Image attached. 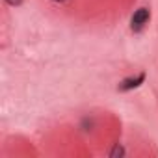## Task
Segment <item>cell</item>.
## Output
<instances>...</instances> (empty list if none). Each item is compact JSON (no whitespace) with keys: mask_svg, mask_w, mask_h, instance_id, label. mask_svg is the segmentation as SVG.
I'll return each mask as SVG.
<instances>
[{"mask_svg":"<svg viewBox=\"0 0 158 158\" xmlns=\"http://www.w3.org/2000/svg\"><path fill=\"white\" fill-rule=\"evenodd\" d=\"M149 19H151V11H149L147 8L136 10L134 15H132V19H130V28H132V32H141V30L145 28V24L149 23Z\"/></svg>","mask_w":158,"mask_h":158,"instance_id":"cell-1","label":"cell"},{"mask_svg":"<svg viewBox=\"0 0 158 158\" xmlns=\"http://www.w3.org/2000/svg\"><path fill=\"white\" fill-rule=\"evenodd\" d=\"M143 82H145V74L143 73H138L134 76H128V78H125V80H121L119 86H117V89L119 91H130V89L139 88Z\"/></svg>","mask_w":158,"mask_h":158,"instance_id":"cell-2","label":"cell"},{"mask_svg":"<svg viewBox=\"0 0 158 158\" xmlns=\"http://www.w3.org/2000/svg\"><path fill=\"white\" fill-rule=\"evenodd\" d=\"M110 156H112V158H117V156H125V149H123V147L117 143V145H115V147L110 151Z\"/></svg>","mask_w":158,"mask_h":158,"instance_id":"cell-3","label":"cell"},{"mask_svg":"<svg viewBox=\"0 0 158 158\" xmlns=\"http://www.w3.org/2000/svg\"><path fill=\"white\" fill-rule=\"evenodd\" d=\"M6 4H10V6H21L23 4V0H4Z\"/></svg>","mask_w":158,"mask_h":158,"instance_id":"cell-4","label":"cell"},{"mask_svg":"<svg viewBox=\"0 0 158 158\" xmlns=\"http://www.w3.org/2000/svg\"><path fill=\"white\" fill-rule=\"evenodd\" d=\"M52 2H58V4H61V2H67V0H52Z\"/></svg>","mask_w":158,"mask_h":158,"instance_id":"cell-5","label":"cell"}]
</instances>
